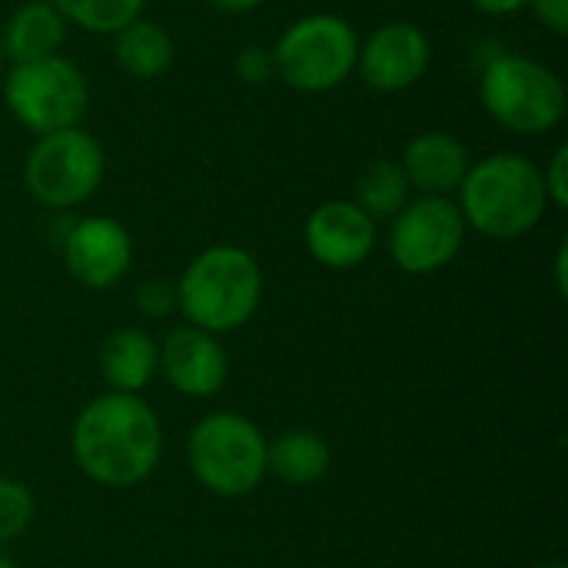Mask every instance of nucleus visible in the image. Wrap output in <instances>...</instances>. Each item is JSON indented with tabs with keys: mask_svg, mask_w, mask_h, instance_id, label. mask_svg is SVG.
I'll list each match as a JSON object with an SVG mask.
<instances>
[{
	"mask_svg": "<svg viewBox=\"0 0 568 568\" xmlns=\"http://www.w3.org/2000/svg\"><path fill=\"white\" fill-rule=\"evenodd\" d=\"M160 369V346L150 333L126 326L106 336L100 349V373L110 393H133L140 396Z\"/></svg>",
	"mask_w": 568,
	"mask_h": 568,
	"instance_id": "obj_16",
	"label": "nucleus"
},
{
	"mask_svg": "<svg viewBox=\"0 0 568 568\" xmlns=\"http://www.w3.org/2000/svg\"><path fill=\"white\" fill-rule=\"evenodd\" d=\"M433 63V47L423 27L393 20L376 27L366 40H359L356 70L366 87L379 93H399L416 87Z\"/></svg>",
	"mask_w": 568,
	"mask_h": 568,
	"instance_id": "obj_10",
	"label": "nucleus"
},
{
	"mask_svg": "<svg viewBox=\"0 0 568 568\" xmlns=\"http://www.w3.org/2000/svg\"><path fill=\"white\" fill-rule=\"evenodd\" d=\"M70 449L77 469L106 489L146 483L163 453V429L146 399L133 393H103L73 419Z\"/></svg>",
	"mask_w": 568,
	"mask_h": 568,
	"instance_id": "obj_1",
	"label": "nucleus"
},
{
	"mask_svg": "<svg viewBox=\"0 0 568 568\" xmlns=\"http://www.w3.org/2000/svg\"><path fill=\"white\" fill-rule=\"evenodd\" d=\"M206 3L216 7V10H223V13H250V10L263 7L266 0H206Z\"/></svg>",
	"mask_w": 568,
	"mask_h": 568,
	"instance_id": "obj_27",
	"label": "nucleus"
},
{
	"mask_svg": "<svg viewBox=\"0 0 568 568\" xmlns=\"http://www.w3.org/2000/svg\"><path fill=\"white\" fill-rule=\"evenodd\" d=\"M103 170L106 156L100 140L83 126H70L33 140L23 160V183L37 203L50 210H70L100 190Z\"/></svg>",
	"mask_w": 568,
	"mask_h": 568,
	"instance_id": "obj_8",
	"label": "nucleus"
},
{
	"mask_svg": "<svg viewBox=\"0 0 568 568\" xmlns=\"http://www.w3.org/2000/svg\"><path fill=\"white\" fill-rule=\"evenodd\" d=\"M456 193L466 226L489 240H519L532 233L549 210L542 170L509 150L469 163Z\"/></svg>",
	"mask_w": 568,
	"mask_h": 568,
	"instance_id": "obj_2",
	"label": "nucleus"
},
{
	"mask_svg": "<svg viewBox=\"0 0 568 568\" xmlns=\"http://www.w3.org/2000/svg\"><path fill=\"white\" fill-rule=\"evenodd\" d=\"M409 180L396 160H373L356 176V206L373 220H393L409 203Z\"/></svg>",
	"mask_w": 568,
	"mask_h": 568,
	"instance_id": "obj_19",
	"label": "nucleus"
},
{
	"mask_svg": "<svg viewBox=\"0 0 568 568\" xmlns=\"http://www.w3.org/2000/svg\"><path fill=\"white\" fill-rule=\"evenodd\" d=\"M3 63H7V57H3V47H0V73H3Z\"/></svg>",
	"mask_w": 568,
	"mask_h": 568,
	"instance_id": "obj_30",
	"label": "nucleus"
},
{
	"mask_svg": "<svg viewBox=\"0 0 568 568\" xmlns=\"http://www.w3.org/2000/svg\"><path fill=\"white\" fill-rule=\"evenodd\" d=\"M566 263H568V246L562 243V246H559V253H556V286H559V293H562V296L568 293Z\"/></svg>",
	"mask_w": 568,
	"mask_h": 568,
	"instance_id": "obj_28",
	"label": "nucleus"
},
{
	"mask_svg": "<svg viewBox=\"0 0 568 568\" xmlns=\"http://www.w3.org/2000/svg\"><path fill=\"white\" fill-rule=\"evenodd\" d=\"M469 150L459 136L446 130H423L416 133L403 150V173L413 190L423 196H449L459 190L466 170H469Z\"/></svg>",
	"mask_w": 568,
	"mask_h": 568,
	"instance_id": "obj_14",
	"label": "nucleus"
},
{
	"mask_svg": "<svg viewBox=\"0 0 568 568\" xmlns=\"http://www.w3.org/2000/svg\"><path fill=\"white\" fill-rule=\"evenodd\" d=\"M479 13H489V17H513L519 10L529 7V0H469Z\"/></svg>",
	"mask_w": 568,
	"mask_h": 568,
	"instance_id": "obj_26",
	"label": "nucleus"
},
{
	"mask_svg": "<svg viewBox=\"0 0 568 568\" xmlns=\"http://www.w3.org/2000/svg\"><path fill=\"white\" fill-rule=\"evenodd\" d=\"M539 568H566L562 562H549V566H539Z\"/></svg>",
	"mask_w": 568,
	"mask_h": 568,
	"instance_id": "obj_31",
	"label": "nucleus"
},
{
	"mask_svg": "<svg viewBox=\"0 0 568 568\" xmlns=\"http://www.w3.org/2000/svg\"><path fill=\"white\" fill-rule=\"evenodd\" d=\"M33 516H37L33 493L17 479L0 476V542H10V539L23 536L30 529Z\"/></svg>",
	"mask_w": 568,
	"mask_h": 568,
	"instance_id": "obj_21",
	"label": "nucleus"
},
{
	"mask_svg": "<svg viewBox=\"0 0 568 568\" xmlns=\"http://www.w3.org/2000/svg\"><path fill=\"white\" fill-rule=\"evenodd\" d=\"M359 37L356 27L339 13H306L293 20L276 47V77L300 93H326L356 73Z\"/></svg>",
	"mask_w": 568,
	"mask_h": 568,
	"instance_id": "obj_6",
	"label": "nucleus"
},
{
	"mask_svg": "<svg viewBox=\"0 0 568 568\" xmlns=\"http://www.w3.org/2000/svg\"><path fill=\"white\" fill-rule=\"evenodd\" d=\"M113 57L130 77L156 80L173 63V37L156 20L136 17L113 33Z\"/></svg>",
	"mask_w": 568,
	"mask_h": 568,
	"instance_id": "obj_18",
	"label": "nucleus"
},
{
	"mask_svg": "<svg viewBox=\"0 0 568 568\" xmlns=\"http://www.w3.org/2000/svg\"><path fill=\"white\" fill-rule=\"evenodd\" d=\"M67 37V20L50 0H27L20 3L7 27L0 30V47L10 63H33L57 57Z\"/></svg>",
	"mask_w": 568,
	"mask_h": 568,
	"instance_id": "obj_15",
	"label": "nucleus"
},
{
	"mask_svg": "<svg viewBox=\"0 0 568 568\" xmlns=\"http://www.w3.org/2000/svg\"><path fill=\"white\" fill-rule=\"evenodd\" d=\"M136 306L140 313L160 320V316H170L176 310V283L170 280H146L136 293Z\"/></svg>",
	"mask_w": 568,
	"mask_h": 568,
	"instance_id": "obj_23",
	"label": "nucleus"
},
{
	"mask_svg": "<svg viewBox=\"0 0 568 568\" xmlns=\"http://www.w3.org/2000/svg\"><path fill=\"white\" fill-rule=\"evenodd\" d=\"M542 170V186H546V196H549V206L556 210H566L568 206V146L559 143L556 153L549 156Z\"/></svg>",
	"mask_w": 568,
	"mask_h": 568,
	"instance_id": "obj_22",
	"label": "nucleus"
},
{
	"mask_svg": "<svg viewBox=\"0 0 568 568\" xmlns=\"http://www.w3.org/2000/svg\"><path fill=\"white\" fill-rule=\"evenodd\" d=\"M466 220L449 196L409 200L389 226V256L409 276L446 270L466 243Z\"/></svg>",
	"mask_w": 568,
	"mask_h": 568,
	"instance_id": "obj_9",
	"label": "nucleus"
},
{
	"mask_svg": "<svg viewBox=\"0 0 568 568\" xmlns=\"http://www.w3.org/2000/svg\"><path fill=\"white\" fill-rule=\"evenodd\" d=\"M63 263L77 283L110 290L133 263V240L113 216H83L63 236Z\"/></svg>",
	"mask_w": 568,
	"mask_h": 568,
	"instance_id": "obj_11",
	"label": "nucleus"
},
{
	"mask_svg": "<svg viewBox=\"0 0 568 568\" xmlns=\"http://www.w3.org/2000/svg\"><path fill=\"white\" fill-rule=\"evenodd\" d=\"M236 77L243 83H266L270 77H276L273 50H266V47H243L240 57H236Z\"/></svg>",
	"mask_w": 568,
	"mask_h": 568,
	"instance_id": "obj_24",
	"label": "nucleus"
},
{
	"mask_svg": "<svg viewBox=\"0 0 568 568\" xmlns=\"http://www.w3.org/2000/svg\"><path fill=\"white\" fill-rule=\"evenodd\" d=\"M263 300V270L240 246L196 253L176 280V310L203 333H233L253 320Z\"/></svg>",
	"mask_w": 568,
	"mask_h": 568,
	"instance_id": "obj_3",
	"label": "nucleus"
},
{
	"mask_svg": "<svg viewBox=\"0 0 568 568\" xmlns=\"http://www.w3.org/2000/svg\"><path fill=\"white\" fill-rule=\"evenodd\" d=\"M529 10L549 27L552 33L566 37L568 33V0H529Z\"/></svg>",
	"mask_w": 568,
	"mask_h": 568,
	"instance_id": "obj_25",
	"label": "nucleus"
},
{
	"mask_svg": "<svg viewBox=\"0 0 568 568\" xmlns=\"http://www.w3.org/2000/svg\"><path fill=\"white\" fill-rule=\"evenodd\" d=\"M303 240L320 266L353 270L376 250V220L353 200H329L306 216Z\"/></svg>",
	"mask_w": 568,
	"mask_h": 568,
	"instance_id": "obj_12",
	"label": "nucleus"
},
{
	"mask_svg": "<svg viewBox=\"0 0 568 568\" xmlns=\"http://www.w3.org/2000/svg\"><path fill=\"white\" fill-rule=\"evenodd\" d=\"M67 23H77L90 33H116L136 17H143L146 0H50Z\"/></svg>",
	"mask_w": 568,
	"mask_h": 568,
	"instance_id": "obj_20",
	"label": "nucleus"
},
{
	"mask_svg": "<svg viewBox=\"0 0 568 568\" xmlns=\"http://www.w3.org/2000/svg\"><path fill=\"white\" fill-rule=\"evenodd\" d=\"M266 436L240 413L203 416L186 439L196 483L220 499H243L266 479Z\"/></svg>",
	"mask_w": 568,
	"mask_h": 568,
	"instance_id": "obj_5",
	"label": "nucleus"
},
{
	"mask_svg": "<svg viewBox=\"0 0 568 568\" xmlns=\"http://www.w3.org/2000/svg\"><path fill=\"white\" fill-rule=\"evenodd\" d=\"M483 110L519 136H539L566 120V83L562 77L526 53H499L483 67L479 77Z\"/></svg>",
	"mask_w": 568,
	"mask_h": 568,
	"instance_id": "obj_4",
	"label": "nucleus"
},
{
	"mask_svg": "<svg viewBox=\"0 0 568 568\" xmlns=\"http://www.w3.org/2000/svg\"><path fill=\"white\" fill-rule=\"evenodd\" d=\"M7 110L33 136L80 126L90 106V83L83 70L67 57H47L33 63H13L3 77Z\"/></svg>",
	"mask_w": 568,
	"mask_h": 568,
	"instance_id": "obj_7",
	"label": "nucleus"
},
{
	"mask_svg": "<svg viewBox=\"0 0 568 568\" xmlns=\"http://www.w3.org/2000/svg\"><path fill=\"white\" fill-rule=\"evenodd\" d=\"M160 369L166 383L190 399L216 396L230 376L226 349L220 346V339L190 323L166 333L160 346Z\"/></svg>",
	"mask_w": 568,
	"mask_h": 568,
	"instance_id": "obj_13",
	"label": "nucleus"
},
{
	"mask_svg": "<svg viewBox=\"0 0 568 568\" xmlns=\"http://www.w3.org/2000/svg\"><path fill=\"white\" fill-rule=\"evenodd\" d=\"M0 568H17V562H10V559H3V556H0Z\"/></svg>",
	"mask_w": 568,
	"mask_h": 568,
	"instance_id": "obj_29",
	"label": "nucleus"
},
{
	"mask_svg": "<svg viewBox=\"0 0 568 568\" xmlns=\"http://www.w3.org/2000/svg\"><path fill=\"white\" fill-rule=\"evenodd\" d=\"M329 443L313 429H286L266 446V473L286 486H313L329 473Z\"/></svg>",
	"mask_w": 568,
	"mask_h": 568,
	"instance_id": "obj_17",
	"label": "nucleus"
}]
</instances>
